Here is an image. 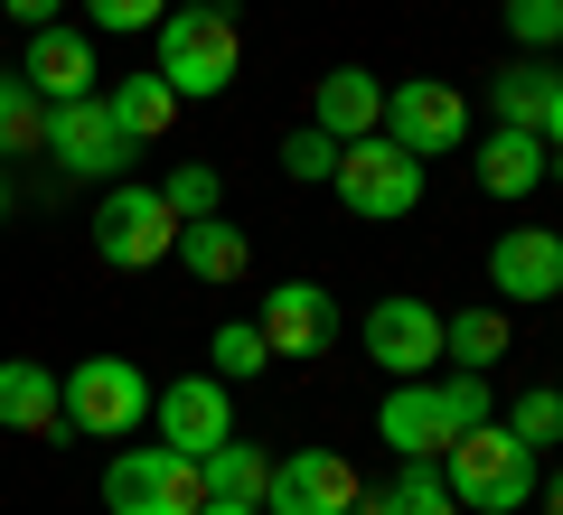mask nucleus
<instances>
[{
	"label": "nucleus",
	"mask_w": 563,
	"mask_h": 515,
	"mask_svg": "<svg viewBox=\"0 0 563 515\" xmlns=\"http://www.w3.org/2000/svg\"><path fill=\"white\" fill-rule=\"evenodd\" d=\"M442 488L461 496V515H517V506H536V450H526L507 422H479V432H461L442 450Z\"/></svg>",
	"instance_id": "1"
},
{
	"label": "nucleus",
	"mask_w": 563,
	"mask_h": 515,
	"mask_svg": "<svg viewBox=\"0 0 563 515\" xmlns=\"http://www.w3.org/2000/svg\"><path fill=\"white\" fill-rule=\"evenodd\" d=\"M151 38H161L151 76H161L179 103L225 94V85H235V66H244V38H235V20H225V10H169Z\"/></svg>",
	"instance_id": "2"
},
{
	"label": "nucleus",
	"mask_w": 563,
	"mask_h": 515,
	"mask_svg": "<svg viewBox=\"0 0 563 515\" xmlns=\"http://www.w3.org/2000/svg\"><path fill=\"white\" fill-rule=\"evenodd\" d=\"M329 188L347 198V216L395 225V216H413V206H422V159L395 150L385 132H366V141H339V169H329Z\"/></svg>",
	"instance_id": "3"
},
{
	"label": "nucleus",
	"mask_w": 563,
	"mask_h": 515,
	"mask_svg": "<svg viewBox=\"0 0 563 515\" xmlns=\"http://www.w3.org/2000/svg\"><path fill=\"white\" fill-rule=\"evenodd\" d=\"M57 394H66V432H85V440H122V432L151 422V376H141L132 357H85V366H66Z\"/></svg>",
	"instance_id": "4"
},
{
	"label": "nucleus",
	"mask_w": 563,
	"mask_h": 515,
	"mask_svg": "<svg viewBox=\"0 0 563 515\" xmlns=\"http://www.w3.org/2000/svg\"><path fill=\"white\" fill-rule=\"evenodd\" d=\"M103 506L113 515H198L207 506V469L179 459L169 440H141V450H122L113 469H103Z\"/></svg>",
	"instance_id": "5"
},
{
	"label": "nucleus",
	"mask_w": 563,
	"mask_h": 515,
	"mask_svg": "<svg viewBox=\"0 0 563 515\" xmlns=\"http://www.w3.org/2000/svg\"><path fill=\"white\" fill-rule=\"evenodd\" d=\"M95 254L113 262V272H151V262L179 254V216L161 206V188H113V198L95 206Z\"/></svg>",
	"instance_id": "6"
},
{
	"label": "nucleus",
	"mask_w": 563,
	"mask_h": 515,
	"mask_svg": "<svg viewBox=\"0 0 563 515\" xmlns=\"http://www.w3.org/2000/svg\"><path fill=\"white\" fill-rule=\"evenodd\" d=\"M385 141L413 150V159H442V150H461V141H470V103L451 94L442 76H404L395 94H385Z\"/></svg>",
	"instance_id": "7"
},
{
	"label": "nucleus",
	"mask_w": 563,
	"mask_h": 515,
	"mask_svg": "<svg viewBox=\"0 0 563 515\" xmlns=\"http://www.w3.org/2000/svg\"><path fill=\"white\" fill-rule=\"evenodd\" d=\"M47 159H57L66 179H122L132 169V141L103 113V94H85V103H47Z\"/></svg>",
	"instance_id": "8"
},
{
	"label": "nucleus",
	"mask_w": 563,
	"mask_h": 515,
	"mask_svg": "<svg viewBox=\"0 0 563 515\" xmlns=\"http://www.w3.org/2000/svg\"><path fill=\"white\" fill-rule=\"evenodd\" d=\"M366 357H376L395 384H422V366H442V310L413 300V291L376 300V310H366Z\"/></svg>",
	"instance_id": "9"
},
{
	"label": "nucleus",
	"mask_w": 563,
	"mask_h": 515,
	"mask_svg": "<svg viewBox=\"0 0 563 515\" xmlns=\"http://www.w3.org/2000/svg\"><path fill=\"white\" fill-rule=\"evenodd\" d=\"M263 515H357V469H347L339 450H291V459H273Z\"/></svg>",
	"instance_id": "10"
},
{
	"label": "nucleus",
	"mask_w": 563,
	"mask_h": 515,
	"mask_svg": "<svg viewBox=\"0 0 563 515\" xmlns=\"http://www.w3.org/2000/svg\"><path fill=\"white\" fill-rule=\"evenodd\" d=\"M151 422L179 459H207L217 440H235V403H225V376H179L169 394H151Z\"/></svg>",
	"instance_id": "11"
},
{
	"label": "nucleus",
	"mask_w": 563,
	"mask_h": 515,
	"mask_svg": "<svg viewBox=\"0 0 563 515\" xmlns=\"http://www.w3.org/2000/svg\"><path fill=\"white\" fill-rule=\"evenodd\" d=\"M376 432H385V450H395V459H442L451 440H461V422H451L442 384L422 376V384H385V403H376Z\"/></svg>",
	"instance_id": "12"
},
{
	"label": "nucleus",
	"mask_w": 563,
	"mask_h": 515,
	"mask_svg": "<svg viewBox=\"0 0 563 515\" xmlns=\"http://www.w3.org/2000/svg\"><path fill=\"white\" fill-rule=\"evenodd\" d=\"M263 347L273 357H329V337H339V300L320 291V281H282V291H263Z\"/></svg>",
	"instance_id": "13"
},
{
	"label": "nucleus",
	"mask_w": 563,
	"mask_h": 515,
	"mask_svg": "<svg viewBox=\"0 0 563 515\" xmlns=\"http://www.w3.org/2000/svg\"><path fill=\"white\" fill-rule=\"evenodd\" d=\"M488 291L498 300H554L563 291V235L554 225H507L488 244Z\"/></svg>",
	"instance_id": "14"
},
{
	"label": "nucleus",
	"mask_w": 563,
	"mask_h": 515,
	"mask_svg": "<svg viewBox=\"0 0 563 515\" xmlns=\"http://www.w3.org/2000/svg\"><path fill=\"white\" fill-rule=\"evenodd\" d=\"M20 76H29V94L38 103H85L95 94V38H76V29H38L29 38V57H20Z\"/></svg>",
	"instance_id": "15"
},
{
	"label": "nucleus",
	"mask_w": 563,
	"mask_h": 515,
	"mask_svg": "<svg viewBox=\"0 0 563 515\" xmlns=\"http://www.w3.org/2000/svg\"><path fill=\"white\" fill-rule=\"evenodd\" d=\"M310 122H320L329 141H366V132H385V85L366 76V66H329L320 94H310Z\"/></svg>",
	"instance_id": "16"
},
{
	"label": "nucleus",
	"mask_w": 563,
	"mask_h": 515,
	"mask_svg": "<svg viewBox=\"0 0 563 515\" xmlns=\"http://www.w3.org/2000/svg\"><path fill=\"white\" fill-rule=\"evenodd\" d=\"M0 432H29V440H57L66 432V394H57L47 366H29V357L0 366Z\"/></svg>",
	"instance_id": "17"
},
{
	"label": "nucleus",
	"mask_w": 563,
	"mask_h": 515,
	"mask_svg": "<svg viewBox=\"0 0 563 515\" xmlns=\"http://www.w3.org/2000/svg\"><path fill=\"white\" fill-rule=\"evenodd\" d=\"M103 113H113V122H122V141L141 150V141H169V122H179V94H169L151 66H132L122 85H103Z\"/></svg>",
	"instance_id": "18"
},
{
	"label": "nucleus",
	"mask_w": 563,
	"mask_h": 515,
	"mask_svg": "<svg viewBox=\"0 0 563 515\" xmlns=\"http://www.w3.org/2000/svg\"><path fill=\"white\" fill-rule=\"evenodd\" d=\"M544 169H554L544 159V132H488L479 141V188L488 198H536Z\"/></svg>",
	"instance_id": "19"
},
{
	"label": "nucleus",
	"mask_w": 563,
	"mask_h": 515,
	"mask_svg": "<svg viewBox=\"0 0 563 515\" xmlns=\"http://www.w3.org/2000/svg\"><path fill=\"white\" fill-rule=\"evenodd\" d=\"M244 225H225V216H198V225H179V262H188V281H244Z\"/></svg>",
	"instance_id": "20"
},
{
	"label": "nucleus",
	"mask_w": 563,
	"mask_h": 515,
	"mask_svg": "<svg viewBox=\"0 0 563 515\" xmlns=\"http://www.w3.org/2000/svg\"><path fill=\"white\" fill-rule=\"evenodd\" d=\"M198 469H207V496H217V506H263V488H273V459H263L254 440H217Z\"/></svg>",
	"instance_id": "21"
},
{
	"label": "nucleus",
	"mask_w": 563,
	"mask_h": 515,
	"mask_svg": "<svg viewBox=\"0 0 563 515\" xmlns=\"http://www.w3.org/2000/svg\"><path fill=\"white\" fill-rule=\"evenodd\" d=\"M357 515H461V496L442 488V459H404V478L385 496H357Z\"/></svg>",
	"instance_id": "22"
},
{
	"label": "nucleus",
	"mask_w": 563,
	"mask_h": 515,
	"mask_svg": "<svg viewBox=\"0 0 563 515\" xmlns=\"http://www.w3.org/2000/svg\"><path fill=\"white\" fill-rule=\"evenodd\" d=\"M488 103H498V132H544V103H554V76H544L536 57H526V66H498Z\"/></svg>",
	"instance_id": "23"
},
{
	"label": "nucleus",
	"mask_w": 563,
	"mask_h": 515,
	"mask_svg": "<svg viewBox=\"0 0 563 515\" xmlns=\"http://www.w3.org/2000/svg\"><path fill=\"white\" fill-rule=\"evenodd\" d=\"M442 357L461 366V376L498 366V357H507V310H451V318H442Z\"/></svg>",
	"instance_id": "24"
},
{
	"label": "nucleus",
	"mask_w": 563,
	"mask_h": 515,
	"mask_svg": "<svg viewBox=\"0 0 563 515\" xmlns=\"http://www.w3.org/2000/svg\"><path fill=\"white\" fill-rule=\"evenodd\" d=\"M29 150H47V103L29 94V76H0V169Z\"/></svg>",
	"instance_id": "25"
},
{
	"label": "nucleus",
	"mask_w": 563,
	"mask_h": 515,
	"mask_svg": "<svg viewBox=\"0 0 563 515\" xmlns=\"http://www.w3.org/2000/svg\"><path fill=\"white\" fill-rule=\"evenodd\" d=\"M507 432H517L526 450H544V440H563V394H554V384H526V394L507 403Z\"/></svg>",
	"instance_id": "26"
},
{
	"label": "nucleus",
	"mask_w": 563,
	"mask_h": 515,
	"mask_svg": "<svg viewBox=\"0 0 563 515\" xmlns=\"http://www.w3.org/2000/svg\"><path fill=\"white\" fill-rule=\"evenodd\" d=\"M207 357H217V376H263V366H273V347H263L254 318H225V328L207 337Z\"/></svg>",
	"instance_id": "27"
},
{
	"label": "nucleus",
	"mask_w": 563,
	"mask_h": 515,
	"mask_svg": "<svg viewBox=\"0 0 563 515\" xmlns=\"http://www.w3.org/2000/svg\"><path fill=\"white\" fill-rule=\"evenodd\" d=\"M161 206H169L179 225L217 216V169H207V159H179V169H169V188H161Z\"/></svg>",
	"instance_id": "28"
},
{
	"label": "nucleus",
	"mask_w": 563,
	"mask_h": 515,
	"mask_svg": "<svg viewBox=\"0 0 563 515\" xmlns=\"http://www.w3.org/2000/svg\"><path fill=\"white\" fill-rule=\"evenodd\" d=\"M507 38H517L526 57L563 47V0H507Z\"/></svg>",
	"instance_id": "29"
},
{
	"label": "nucleus",
	"mask_w": 563,
	"mask_h": 515,
	"mask_svg": "<svg viewBox=\"0 0 563 515\" xmlns=\"http://www.w3.org/2000/svg\"><path fill=\"white\" fill-rule=\"evenodd\" d=\"M85 10H95L103 38H141V29H161V20H169V0H85Z\"/></svg>",
	"instance_id": "30"
},
{
	"label": "nucleus",
	"mask_w": 563,
	"mask_h": 515,
	"mask_svg": "<svg viewBox=\"0 0 563 515\" xmlns=\"http://www.w3.org/2000/svg\"><path fill=\"white\" fill-rule=\"evenodd\" d=\"M282 169H291V179H329V169H339V141H329L320 122H301V132L282 141Z\"/></svg>",
	"instance_id": "31"
},
{
	"label": "nucleus",
	"mask_w": 563,
	"mask_h": 515,
	"mask_svg": "<svg viewBox=\"0 0 563 515\" xmlns=\"http://www.w3.org/2000/svg\"><path fill=\"white\" fill-rule=\"evenodd\" d=\"M442 403H451L461 432H479V422H488V376H461V366H451V376H442Z\"/></svg>",
	"instance_id": "32"
},
{
	"label": "nucleus",
	"mask_w": 563,
	"mask_h": 515,
	"mask_svg": "<svg viewBox=\"0 0 563 515\" xmlns=\"http://www.w3.org/2000/svg\"><path fill=\"white\" fill-rule=\"evenodd\" d=\"M0 10H10V20H20L29 38H38V29H57V10H66V0H0Z\"/></svg>",
	"instance_id": "33"
},
{
	"label": "nucleus",
	"mask_w": 563,
	"mask_h": 515,
	"mask_svg": "<svg viewBox=\"0 0 563 515\" xmlns=\"http://www.w3.org/2000/svg\"><path fill=\"white\" fill-rule=\"evenodd\" d=\"M544 141H554V159H563V76H554V103H544Z\"/></svg>",
	"instance_id": "34"
},
{
	"label": "nucleus",
	"mask_w": 563,
	"mask_h": 515,
	"mask_svg": "<svg viewBox=\"0 0 563 515\" xmlns=\"http://www.w3.org/2000/svg\"><path fill=\"white\" fill-rule=\"evenodd\" d=\"M544 515H563V478H544Z\"/></svg>",
	"instance_id": "35"
},
{
	"label": "nucleus",
	"mask_w": 563,
	"mask_h": 515,
	"mask_svg": "<svg viewBox=\"0 0 563 515\" xmlns=\"http://www.w3.org/2000/svg\"><path fill=\"white\" fill-rule=\"evenodd\" d=\"M198 515H263V506H217V496H207V506H198Z\"/></svg>",
	"instance_id": "36"
},
{
	"label": "nucleus",
	"mask_w": 563,
	"mask_h": 515,
	"mask_svg": "<svg viewBox=\"0 0 563 515\" xmlns=\"http://www.w3.org/2000/svg\"><path fill=\"white\" fill-rule=\"evenodd\" d=\"M10 206H20V198H10V169H0V225H10Z\"/></svg>",
	"instance_id": "37"
},
{
	"label": "nucleus",
	"mask_w": 563,
	"mask_h": 515,
	"mask_svg": "<svg viewBox=\"0 0 563 515\" xmlns=\"http://www.w3.org/2000/svg\"><path fill=\"white\" fill-rule=\"evenodd\" d=\"M169 10H225V0H169Z\"/></svg>",
	"instance_id": "38"
},
{
	"label": "nucleus",
	"mask_w": 563,
	"mask_h": 515,
	"mask_svg": "<svg viewBox=\"0 0 563 515\" xmlns=\"http://www.w3.org/2000/svg\"><path fill=\"white\" fill-rule=\"evenodd\" d=\"M554 394H563V384H554Z\"/></svg>",
	"instance_id": "39"
}]
</instances>
